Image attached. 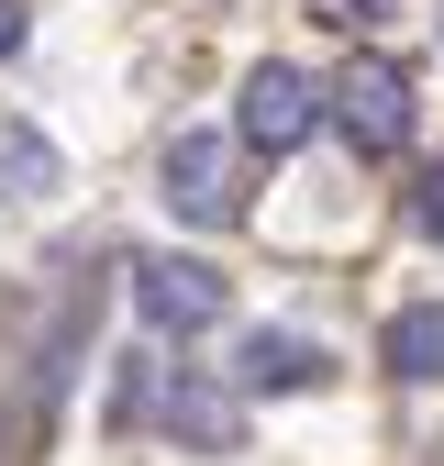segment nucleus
Instances as JSON below:
<instances>
[{"instance_id": "f257e3e1", "label": "nucleus", "mask_w": 444, "mask_h": 466, "mask_svg": "<svg viewBox=\"0 0 444 466\" xmlns=\"http://www.w3.org/2000/svg\"><path fill=\"white\" fill-rule=\"evenodd\" d=\"M322 111L345 123L356 156H400V145H411V78L388 67V56H345L333 89H322Z\"/></svg>"}, {"instance_id": "f03ea898", "label": "nucleus", "mask_w": 444, "mask_h": 466, "mask_svg": "<svg viewBox=\"0 0 444 466\" xmlns=\"http://www.w3.org/2000/svg\"><path fill=\"white\" fill-rule=\"evenodd\" d=\"M166 211H178V222H245V189H234V145H222V134H178V145H166Z\"/></svg>"}, {"instance_id": "7ed1b4c3", "label": "nucleus", "mask_w": 444, "mask_h": 466, "mask_svg": "<svg viewBox=\"0 0 444 466\" xmlns=\"http://www.w3.org/2000/svg\"><path fill=\"white\" fill-rule=\"evenodd\" d=\"M134 311L145 333H211L222 322V278L189 256H134Z\"/></svg>"}, {"instance_id": "20e7f679", "label": "nucleus", "mask_w": 444, "mask_h": 466, "mask_svg": "<svg viewBox=\"0 0 444 466\" xmlns=\"http://www.w3.org/2000/svg\"><path fill=\"white\" fill-rule=\"evenodd\" d=\"M311 123H322V89H311L300 67H278V56H267V67L245 78V111H234V134H245L256 156H289Z\"/></svg>"}, {"instance_id": "39448f33", "label": "nucleus", "mask_w": 444, "mask_h": 466, "mask_svg": "<svg viewBox=\"0 0 444 466\" xmlns=\"http://www.w3.org/2000/svg\"><path fill=\"white\" fill-rule=\"evenodd\" d=\"M166 433H178L189 455H234L245 444V400L211 389V378H178V389H166Z\"/></svg>"}, {"instance_id": "423d86ee", "label": "nucleus", "mask_w": 444, "mask_h": 466, "mask_svg": "<svg viewBox=\"0 0 444 466\" xmlns=\"http://www.w3.org/2000/svg\"><path fill=\"white\" fill-rule=\"evenodd\" d=\"M234 378L245 389H322L333 367H322V344H300V333H245L234 344Z\"/></svg>"}, {"instance_id": "0eeeda50", "label": "nucleus", "mask_w": 444, "mask_h": 466, "mask_svg": "<svg viewBox=\"0 0 444 466\" xmlns=\"http://www.w3.org/2000/svg\"><path fill=\"white\" fill-rule=\"evenodd\" d=\"M388 378H411V389H433V378H444V311H433V300L388 311Z\"/></svg>"}, {"instance_id": "6e6552de", "label": "nucleus", "mask_w": 444, "mask_h": 466, "mask_svg": "<svg viewBox=\"0 0 444 466\" xmlns=\"http://www.w3.org/2000/svg\"><path fill=\"white\" fill-rule=\"evenodd\" d=\"M45 189H56V145L0 111V200H45Z\"/></svg>"}, {"instance_id": "1a4fd4ad", "label": "nucleus", "mask_w": 444, "mask_h": 466, "mask_svg": "<svg viewBox=\"0 0 444 466\" xmlns=\"http://www.w3.org/2000/svg\"><path fill=\"white\" fill-rule=\"evenodd\" d=\"M378 12H388V0H311V23H333V34H367Z\"/></svg>"}, {"instance_id": "9d476101", "label": "nucleus", "mask_w": 444, "mask_h": 466, "mask_svg": "<svg viewBox=\"0 0 444 466\" xmlns=\"http://www.w3.org/2000/svg\"><path fill=\"white\" fill-rule=\"evenodd\" d=\"M411 222H422L433 245H444V167H422V189H411Z\"/></svg>"}, {"instance_id": "9b49d317", "label": "nucleus", "mask_w": 444, "mask_h": 466, "mask_svg": "<svg viewBox=\"0 0 444 466\" xmlns=\"http://www.w3.org/2000/svg\"><path fill=\"white\" fill-rule=\"evenodd\" d=\"M23 45V0H0V56H12Z\"/></svg>"}]
</instances>
